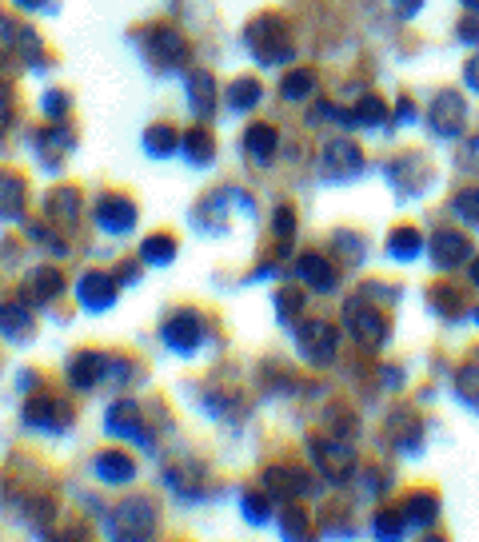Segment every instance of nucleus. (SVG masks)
Wrapping results in <instances>:
<instances>
[{"instance_id":"f257e3e1","label":"nucleus","mask_w":479,"mask_h":542,"mask_svg":"<svg viewBox=\"0 0 479 542\" xmlns=\"http://www.w3.org/2000/svg\"><path fill=\"white\" fill-rule=\"evenodd\" d=\"M244 44H248V52H252L264 68H276V64L296 60L292 32H288V24H284L280 16H272V12H260V16H252V20H248V28H244Z\"/></svg>"},{"instance_id":"f03ea898","label":"nucleus","mask_w":479,"mask_h":542,"mask_svg":"<svg viewBox=\"0 0 479 542\" xmlns=\"http://www.w3.org/2000/svg\"><path fill=\"white\" fill-rule=\"evenodd\" d=\"M160 531V515H156V503L144 499V495H132L124 503H116L108 511V535L112 539H124V542H140V539H152Z\"/></svg>"},{"instance_id":"7ed1b4c3","label":"nucleus","mask_w":479,"mask_h":542,"mask_svg":"<svg viewBox=\"0 0 479 542\" xmlns=\"http://www.w3.org/2000/svg\"><path fill=\"white\" fill-rule=\"evenodd\" d=\"M344 327H348V335H352L360 347H368V351H376V347L388 343V319H384V311H380L364 291L344 303Z\"/></svg>"},{"instance_id":"20e7f679","label":"nucleus","mask_w":479,"mask_h":542,"mask_svg":"<svg viewBox=\"0 0 479 542\" xmlns=\"http://www.w3.org/2000/svg\"><path fill=\"white\" fill-rule=\"evenodd\" d=\"M296 347L312 367H332L340 355V331L328 319H304L296 327Z\"/></svg>"},{"instance_id":"39448f33","label":"nucleus","mask_w":479,"mask_h":542,"mask_svg":"<svg viewBox=\"0 0 479 542\" xmlns=\"http://www.w3.org/2000/svg\"><path fill=\"white\" fill-rule=\"evenodd\" d=\"M204 335H208V327H204V315H200L196 307H176V311L160 323V339H164V347L176 351V355L200 351Z\"/></svg>"},{"instance_id":"423d86ee","label":"nucleus","mask_w":479,"mask_h":542,"mask_svg":"<svg viewBox=\"0 0 479 542\" xmlns=\"http://www.w3.org/2000/svg\"><path fill=\"white\" fill-rule=\"evenodd\" d=\"M104 431H108L112 439H132V443H140L144 451H156V435H152V427L144 423V411H140L136 399L112 403V407L104 411Z\"/></svg>"},{"instance_id":"0eeeda50","label":"nucleus","mask_w":479,"mask_h":542,"mask_svg":"<svg viewBox=\"0 0 479 542\" xmlns=\"http://www.w3.org/2000/svg\"><path fill=\"white\" fill-rule=\"evenodd\" d=\"M320 172H324V180H336V184L356 180V176L364 172V152H360V144L348 140V136L324 140V148H320Z\"/></svg>"},{"instance_id":"6e6552de","label":"nucleus","mask_w":479,"mask_h":542,"mask_svg":"<svg viewBox=\"0 0 479 542\" xmlns=\"http://www.w3.org/2000/svg\"><path fill=\"white\" fill-rule=\"evenodd\" d=\"M20 419H24V427H32V431L60 435V431L72 427V403L56 399V395H48V391H32L28 403H24V411H20Z\"/></svg>"},{"instance_id":"1a4fd4ad","label":"nucleus","mask_w":479,"mask_h":542,"mask_svg":"<svg viewBox=\"0 0 479 542\" xmlns=\"http://www.w3.org/2000/svg\"><path fill=\"white\" fill-rule=\"evenodd\" d=\"M308 451H312V463L316 471L328 479V483H348L356 475V451L344 443V439H308Z\"/></svg>"},{"instance_id":"9d476101","label":"nucleus","mask_w":479,"mask_h":542,"mask_svg":"<svg viewBox=\"0 0 479 542\" xmlns=\"http://www.w3.org/2000/svg\"><path fill=\"white\" fill-rule=\"evenodd\" d=\"M144 52H148V60H152L160 72L188 64V40H184L172 24H152V28L144 32Z\"/></svg>"},{"instance_id":"9b49d317","label":"nucleus","mask_w":479,"mask_h":542,"mask_svg":"<svg viewBox=\"0 0 479 542\" xmlns=\"http://www.w3.org/2000/svg\"><path fill=\"white\" fill-rule=\"evenodd\" d=\"M428 124H432V132L444 136V140L464 136V124H468V104H464V96L452 92V88H444V92L432 100V108H428Z\"/></svg>"},{"instance_id":"f8f14e48","label":"nucleus","mask_w":479,"mask_h":542,"mask_svg":"<svg viewBox=\"0 0 479 542\" xmlns=\"http://www.w3.org/2000/svg\"><path fill=\"white\" fill-rule=\"evenodd\" d=\"M264 491L276 499V503H296L304 495H312V475L304 467H292V463H276L264 471Z\"/></svg>"},{"instance_id":"ddd939ff","label":"nucleus","mask_w":479,"mask_h":542,"mask_svg":"<svg viewBox=\"0 0 479 542\" xmlns=\"http://www.w3.org/2000/svg\"><path fill=\"white\" fill-rule=\"evenodd\" d=\"M136 204L128 200V196H120V192H108V196H100V204H96V228L104 232V236H128L132 228H136Z\"/></svg>"},{"instance_id":"4468645a","label":"nucleus","mask_w":479,"mask_h":542,"mask_svg":"<svg viewBox=\"0 0 479 542\" xmlns=\"http://www.w3.org/2000/svg\"><path fill=\"white\" fill-rule=\"evenodd\" d=\"M120 295V279L108 275V271H84L76 279V299L84 311H108Z\"/></svg>"},{"instance_id":"2eb2a0df","label":"nucleus","mask_w":479,"mask_h":542,"mask_svg":"<svg viewBox=\"0 0 479 542\" xmlns=\"http://www.w3.org/2000/svg\"><path fill=\"white\" fill-rule=\"evenodd\" d=\"M428 252H432V264H436V268L456 271L472 260V240H468L464 232H456V228H440V232H432Z\"/></svg>"},{"instance_id":"dca6fc26","label":"nucleus","mask_w":479,"mask_h":542,"mask_svg":"<svg viewBox=\"0 0 479 542\" xmlns=\"http://www.w3.org/2000/svg\"><path fill=\"white\" fill-rule=\"evenodd\" d=\"M108 359L112 355H104V351H76L72 359H68V383H72V391H96L104 379H108Z\"/></svg>"},{"instance_id":"f3484780","label":"nucleus","mask_w":479,"mask_h":542,"mask_svg":"<svg viewBox=\"0 0 479 542\" xmlns=\"http://www.w3.org/2000/svg\"><path fill=\"white\" fill-rule=\"evenodd\" d=\"M32 331H36V319H32L28 299H24V295H20V299H4V303H0V335H4L8 343H28Z\"/></svg>"},{"instance_id":"a211bd4d","label":"nucleus","mask_w":479,"mask_h":542,"mask_svg":"<svg viewBox=\"0 0 479 542\" xmlns=\"http://www.w3.org/2000/svg\"><path fill=\"white\" fill-rule=\"evenodd\" d=\"M72 148H76V132H72L68 124H60V120L36 136V156H40L44 168H60Z\"/></svg>"},{"instance_id":"6ab92c4d","label":"nucleus","mask_w":479,"mask_h":542,"mask_svg":"<svg viewBox=\"0 0 479 542\" xmlns=\"http://www.w3.org/2000/svg\"><path fill=\"white\" fill-rule=\"evenodd\" d=\"M24 299L28 303H52V299H60L64 295V271L60 268H48V264H40V268L28 271V279H24Z\"/></svg>"},{"instance_id":"aec40b11","label":"nucleus","mask_w":479,"mask_h":542,"mask_svg":"<svg viewBox=\"0 0 479 542\" xmlns=\"http://www.w3.org/2000/svg\"><path fill=\"white\" fill-rule=\"evenodd\" d=\"M80 188H56V192H48L44 196V216L52 220V224H60L64 232H72L76 224H80Z\"/></svg>"},{"instance_id":"412c9836","label":"nucleus","mask_w":479,"mask_h":542,"mask_svg":"<svg viewBox=\"0 0 479 542\" xmlns=\"http://www.w3.org/2000/svg\"><path fill=\"white\" fill-rule=\"evenodd\" d=\"M164 483H168V491H176V495L188 499V503H196V499L208 495V475H204L200 463H184V467L164 471Z\"/></svg>"},{"instance_id":"4be33fe9","label":"nucleus","mask_w":479,"mask_h":542,"mask_svg":"<svg viewBox=\"0 0 479 542\" xmlns=\"http://www.w3.org/2000/svg\"><path fill=\"white\" fill-rule=\"evenodd\" d=\"M276 148H280V132H276L272 124H252V128L244 132V152H248V160H252L256 168H272Z\"/></svg>"},{"instance_id":"5701e85b","label":"nucleus","mask_w":479,"mask_h":542,"mask_svg":"<svg viewBox=\"0 0 479 542\" xmlns=\"http://www.w3.org/2000/svg\"><path fill=\"white\" fill-rule=\"evenodd\" d=\"M92 471H96V479L108 483V487H124V483L136 479V463H132V455H124V451H100V455L92 459Z\"/></svg>"},{"instance_id":"b1692460","label":"nucleus","mask_w":479,"mask_h":542,"mask_svg":"<svg viewBox=\"0 0 479 542\" xmlns=\"http://www.w3.org/2000/svg\"><path fill=\"white\" fill-rule=\"evenodd\" d=\"M184 92H188V108H192L200 120L216 112V80H212V72L192 68L188 80H184Z\"/></svg>"},{"instance_id":"393cba45","label":"nucleus","mask_w":479,"mask_h":542,"mask_svg":"<svg viewBox=\"0 0 479 542\" xmlns=\"http://www.w3.org/2000/svg\"><path fill=\"white\" fill-rule=\"evenodd\" d=\"M296 275H300L312 291H336V268H332V260H324L320 252H304V256L296 260Z\"/></svg>"},{"instance_id":"a878e982","label":"nucleus","mask_w":479,"mask_h":542,"mask_svg":"<svg viewBox=\"0 0 479 542\" xmlns=\"http://www.w3.org/2000/svg\"><path fill=\"white\" fill-rule=\"evenodd\" d=\"M180 152H184V160H188L192 168H204V164H212V156H216V140H212V132H208L204 124H196V128H188V132L180 136Z\"/></svg>"},{"instance_id":"bb28decb","label":"nucleus","mask_w":479,"mask_h":542,"mask_svg":"<svg viewBox=\"0 0 479 542\" xmlns=\"http://www.w3.org/2000/svg\"><path fill=\"white\" fill-rule=\"evenodd\" d=\"M388 176H392V184H396L404 196H416V192L424 188V180H428V168L420 164V156H404V160H392V164H388Z\"/></svg>"},{"instance_id":"cd10ccee","label":"nucleus","mask_w":479,"mask_h":542,"mask_svg":"<svg viewBox=\"0 0 479 542\" xmlns=\"http://www.w3.org/2000/svg\"><path fill=\"white\" fill-rule=\"evenodd\" d=\"M404 519H408V527H432L436 519H440V499L432 495V491H416V495H408L404 499Z\"/></svg>"},{"instance_id":"c85d7f7f","label":"nucleus","mask_w":479,"mask_h":542,"mask_svg":"<svg viewBox=\"0 0 479 542\" xmlns=\"http://www.w3.org/2000/svg\"><path fill=\"white\" fill-rule=\"evenodd\" d=\"M180 136H184V132H176L172 124H152V128L144 132V156H152V160H168V156H176Z\"/></svg>"},{"instance_id":"c756f323","label":"nucleus","mask_w":479,"mask_h":542,"mask_svg":"<svg viewBox=\"0 0 479 542\" xmlns=\"http://www.w3.org/2000/svg\"><path fill=\"white\" fill-rule=\"evenodd\" d=\"M280 96H284V104H308L316 96V72L312 68H292L284 76V84H280Z\"/></svg>"},{"instance_id":"7c9ffc66","label":"nucleus","mask_w":479,"mask_h":542,"mask_svg":"<svg viewBox=\"0 0 479 542\" xmlns=\"http://www.w3.org/2000/svg\"><path fill=\"white\" fill-rule=\"evenodd\" d=\"M24 192L28 184L16 172H0V220H16L24 212Z\"/></svg>"},{"instance_id":"2f4dec72","label":"nucleus","mask_w":479,"mask_h":542,"mask_svg":"<svg viewBox=\"0 0 479 542\" xmlns=\"http://www.w3.org/2000/svg\"><path fill=\"white\" fill-rule=\"evenodd\" d=\"M420 252H424V236H420L416 228H396V232L388 236V256H392L396 264L420 260Z\"/></svg>"},{"instance_id":"473e14b6","label":"nucleus","mask_w":479,"mask_h":542,"mask_svg":"<svg viewBox=\"0 0 479 542\" xmlns=\"http://www.w3.org/2000/svg\"><path fill=\"white\" fill-rule=\"evenodd\" d=\"M176 252H180L176 236H164V232H156V236H148V240L140 244V264H152V268H168V264L176 260Z\"/></svg>"},{"instance_id":"72a5a7b5","label":"nucleus","mask_w":479,"mask_h":542,"mask_svg":"<svg viewBox=\"0 0 479 542\" xmlns=\"http://www.w3.org/2000/svg\"><path fill=\"white\" fill-rule=\"evenodd\" d=\"M388 124V108L380 96H360L356 108H352V128H368V132H380Z\"/></svg>"},{"instance_id":"f704fd0d","label":"nucleus","mask_w":479,"mask_h":542,"mask_svg":"<svg viewBox=\"0 0 479 542\" xmlns=\"http://www.w3.org/2000/svg\"><path fill=\"white\" fill-rule=\"evenodd\" d=\"M260 100H264V84H260L256 76H240V80L228 84V104H232L236 112H252Z\"/></svg>"},{"instance_id":"c9c22d12","label":"nucleus","mask_w":479,"mask_h":542,"mask_svg":"<svg viewBox=\"0 0 479 542\" xmlns=\"http://www.w3.org/2000/svg\"><path fill=\"white\" fill-rule=\"evenodd\" d=\"M428 307H432L436 315H444V319H460V315H464V299H460V291H456L452 283H436V287L428 291Z\"/></svg>"},{"instance_id":"e433bc0d","label":"nucleus","mask_w":479,"mask_h":542,"mask_svg":"<svg viewBox=\"0 0 479 542\" xmlns=\"http://www.w3.org/2000/svg\"><path fill=\"white\" fill-rule=\"evenodd\" d=\"M272 303H276V319L280 323H296L304 315V291H296V287L272 291Z\"/></svg>"},{"instance_id":"4c0bfd02","label":"nucleus","mask_w":479,"mask_h":542,"mask_svg":"<svg viewBox=\"0 0 479 542\" xmlns=\"http://www.w3.org/2000/svg\"><path fill=\"white\" fill-rule=\"evenodd\" d=\"M332 252H336V260H344V264H364L368 244H364L356 232H336V236H332Z\"/></svg>"},{"instance_id":"58836bf2","label":"nucleus","mask_w":479,"mask_h":542,"mask_svg":"<svg viewBox=\"0 0 479 542\" xmlns=\"http://www.w3.org/2000/svg\"><path fill=\"white\" fill-rule=\"evenodd\" d=\"M240 511H244V519H248L252 527H260V523H268V515H272V495H268V491H244V495H240Z\"/></svg>"},{"instance_id":"ea45409f","label":"nucleus","mask_w":479,"mask_h":542,"mask_svg":"<svg viewBox=\"0 0 479 542\" xmlns=\"http://www.w3.org/2000/svg\"><path fill=\"white\" fill-rule=\"evenodd\" d=\"M456 391H460V399H464L468 407H476L479 411V355L460 367V375H456Z\"/></svg>"},{"instance_id":"a19ab883","label":"nucleus","mask_w":479,"mask_h":542,"mask_svg":"<svg viewBox=\"0 0 479 542\" xmlns=\"http://www.w3.org/2000/svg\"><path fill=\"white\" fill-rule=\"evenodd\" d=\"M16 60H24L28 68H40V64H44V44H40V36H36L32 28H20V32H16Z\"/></svg>"},{"instance_id":"79ce46f5","label":"nucleus","mask_w":479,"mask_h":542,"mask_svg":"<svg viewBox=\"0 0 479 542\" xmlns=\"http://www.w3.org/2000/svg\"><path fill=\"white\" fill-rule=\"evenodd\" d=\"M20 511H24V519H28V523L44 527V523H52L56 503H52L48 495H28V499H20Z\"/></svg>"},{"instance_id":"37998d69","label":"nucleus","mask_w":479,"mask_h":542,"mask_svg":"<svg viewBox=\"0 0 479 542\" xmlns=\"http://www.w3.org/2000/svg\"><path fill=\"white\" fill-rule=\"evenodd\" d=\"M452 212H456L464 224L479 228V188H464V192H456V196H452Z\"/></svg>"},{"instance_id":"c03bdc74","label":"nucleus","mask_w":479,"mask_h":542,"mask_svg":"<svg viewBox=\"0 0 479 542\" xmlns=\"http://www.w3.org/2000/svg\"><path fill=\"white\" fill-rule=\"evenodd\" d=\"M40 112H44L48 120H64V116L72 112V96H68L64 88H48V92L40 96Z\"/></svg>"},{"instance_id":"a18cd8bd","label":"nucleus","mask_w":479,"mask_h":542,"mask_svg":"<svg viewBox=\"0 0 479 542\" xmlns=\"http://www.w3.org/2000/svg\"><path fill=\"white\" fill-rule=\"evenodd\" d=\"M280 535H284V539H304V535H308V515H304L296 503L284 507V515H280Z\"/></svg>"},{"instance_id":"49530a36","label":"nucleus","mask_w":479,"mask_h":542,"mask_svg":"<svg viewBox=\"0 0 479 542\" xmlns=\"http://www.w3.org/2000/svg\"><path fill=\"white\" fill-rule=\"evenodd\" d=\"M372 527H376V539H400L408 531V519H404V511H380Z\"/></svg>"},{"instance_id":"de8ad7c7","label":"nucleus","mask_w":479,"mask_h":542,"mask_svg":"<svg viewBox=\"0 0 479 542\" xmlns=\"http://www.w3.org/2000/svg\"><path fill=\"white\" fill-rule=\"evenodd\" d=\"M24 232H28V240H36L40 248H48L52 256H68V244H64L52 228H44V224H24Z\"/></svg>"},{"instance_id":"09e8293b","label":"nucleus","mask_w":479,"mask_h":542,"mask_svg":"<svg viewBox=\"0 0 479 542\" xmlns=\"http://www.w3.org/2000/svg\"><path fill=\"white\" fill-rule=\"evenodd\" d=\"M276 240H280V248L288 252L292 248V236H296V212L292 208H276Z\"/></svg>"},{"instance_id":"8fccbe9b","label":"nucleus","mask_w":479,"mask_h":542,"mask_svg":"<svg viewBox=\"0 0 479 542\" xmlns=\"http://www.w3.org/2000/svg\"><path fill=\"white\" fill-rule=\"evenodd\" d=\"M12 116H16V92H12V84L0 76V136L12 128Z\"/></svg>"},{"instance_id":"3c124183","label":"nucleus","mask_w":479,"mask_h":542,"mask_svg":"<svg viewBox=\"0 0 479 542\" xmlns=\"http://www.w3.org/2000/svg\"><path fill=\"white\" fill-rule=\"evenodd\" d=\"M132 375H136V367H132L124 355H112V359H108V379H104V383H112V387H124Z\"/></svg>"},{"instance_id":"603ef678","label":"nucleus","mask_w":479,"mask_h":542,"mask_svg":"<svg viewBox=\"0 0 479 542\" xmlns=\"http://www.w3.org/2000/svg\"><path fill=\"white\" fill-rule=\"evenodd\" d=\"M456 164H460L464 172H472V176H479V136H468V140H464V148H460Z\"/></svg>"},{"instance_id":"864d4df0","label":"nucleus","mask_w":479,"mask_h":542,"mask_svg":"<svg viewBox=\"0 0 479 542\" xmlns=\"http://www.w3.org/2000/svg\"><path fill=\"white\" fill-rule=\"evenodd\" d=\"M16 32H20V28L0 12V60H4V56H16Z\"/></svg>"},{"instance_id":"5fc2aeb1","label":"nucleus","mask_w":479,"mask_h":542,"mask_svg":"<svg viewBox=\"0 0 479 542\" xmlns=\"http://www.w3.org/2000/svg\"><path fill=\"white\" fill-rule=\"evenodd\" d=\"M360 291H364L372 303H396V299H400V295H396V287H388V283H364Z\"/></svg>"},{"instance_id":"6e6d98bb","label":"nucleus","mask_w":479,"mask_h":542,"mask_svg":"<svg viewBox=\"0 0 479 542\" xmlns=\"http://www.w3.org/2000/svg\"><path fill=\"white\" fill-rule=\"evenodd\" d=\"M420 8H424V0H392V12H396L400 20H412V16H420Z\"/></svg>"},{"instance_id":"4d7b16f0","label":"nucleus","mask_w":479,"mask_h":542,"mask_svg":"<svg viewBox=\"0 0 479 542\" xmlns=\"http://www.w3.org/2000/svg\"><path fill=\"white\" fill-rule=\"evenodd\" d=\"M460 40H468V44H479V20H476V16L460 20Z\"/></svg>"},{"instance_id":"13d9d810","label":"nucleus","mask_w":479,"mask_h":542,"mask_svg":"<svg viewBox=\"0 0 479 542\" xmlns=\"http://www.w3.org/2000/svg\"><path fill=\"white\" fill-rule=\"evenodd\" d=\"M464 80H468V88H472V92H479V52L464 64Z\"/></svg>"},{"instance_id":"bf43d9fd","label":"nucleus","mask_w":479,"mask_h":542,"mask_svg":"<svg viewBox=\"0 0 479 542\" xmlns=\"http://www.w3.org/2000/svg\"><path fill=\"white\" fill-rule=\"evenodd\" d=\"M412 120H416L412 100H400V108H396V124H412Z\"/></svg>"},{"instance_id":"052dcab7","label":"nucleus","mask_w":479,"mask_h":542,"mask_svg":"<svg viewBox=\"0 0 479 542\" xmlns=\"http://www.w3.org/2000/svg\"><path fill=\"white\" fill-rule=\"evenodd\" d=\"M320 535H324V539H352V531H348V527H324Z\"/></svg>"},{"instance_id":"680f3d73","label":"nucleus","mask_w":479,"mask_h":542,"mask_svg":"<svg viewBox=\"0 0 479 542\" xmlns=\"http://www.w3.org/2000/svg\"><path fill=\"white\" fill-rule=\"evenodd\" d=\"M20 383H24V391H36L40 375H36V371H20Z\"/></svg>"},{"instance_id":"e2e57ef3","label":"nucleus","mask_w":479,"mask_h":542,"mask_svg":"<svg viewBox=\"0 0 479 542\" xmlns=\"http://www.w3.org/2000/svg\"><path fill=\"white\" fill-rule=\"evenodd\" d=\"M468 279L479 287V256H472V260H468Z\"/></svg>"},{"instance_id":"0e129e2a","label":"nucleus","mask_w":479,"mask_h":542,"mask_svg":"<svg viewBox=\"0 0 479 542\" xmlns=\"http://www.w3.org/2000/svg\"><path fill=\"white\" fill-rule=\"evenodd\" d=\"M16 8H48V0H12Z\"/></svg>"},{"instance_id":"69168bd1","label":"nucleus","mask_w":479,"mask_h":542,"mask_svg":"<svg viewBox=\"0 0 479 542\" xmlns=\"http://www.w3.org/2000/svg\"><path fill=\"white\" fill-rule=\"evenodd\" d=\"M136 275H140V268H136V264H128V268L120 271V279H124V283H132V279H136Z\"/></svg>"},{"instance_id":"338daca9","label":"nucleus","mask_w":479,"mask_h":542,"mask_svg":"<svg viewBox=\"0 0 479 542\" xmlns=\"http://www.w3.org/2000/svg\"><path fill=\"white\" fill-rule=\"evenodd\" d=\"M464 4H468V8H472V12H479V0H464Z\"/></svg>"},{"instance_id":"774afa93","label":"nucleus","mask_w":479,"mask_h":542,"mask_svg":"<svg viewBox=\"0 0 479 542\" xmlns=\"http://www.w3.org/2000/svg\"><path fill=\"white\" fill-rule=\"evenodd\" d=\"M476 319H479V307H476Z\"/></svg>"}]
</instances>
